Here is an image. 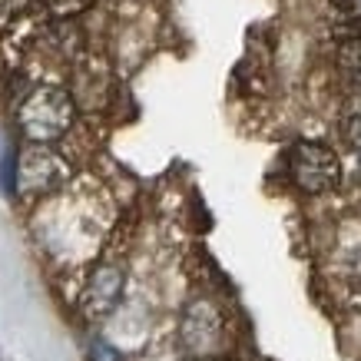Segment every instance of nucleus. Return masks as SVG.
<instances>
[{
	"mask_svg": "<svg viewBox=\"0 0 361 361\" xmlns=\"http://www.w3.org/2000/svg\"><path fill=\"white\" fill-rule=\"evenodd\" d=\"M17 133L23 142H37V146H54L56 140H63L66 133L77 123V99L73 93L54 83H40L33 87L27 97L17 103Z\"/></svg>",
	"mask_w": 361,
	"mask_h": 361,
	"instance_id": "f257e3e1",
	"label": "nucleus"
},
{
	"mask_svg": "<svg viewBox=\"0 0 361 361\" xmlns=\"http://www.w3.org/2000/svg\"><path fill=\"white\" fill-rule=\"evenodd\" d=\"M288 179L305 196H325L341 186V159L329 142L322 140H298L285 156Z\"/></svg>",
	"mask_w": 361,
	"mask_h": 361,
	"instance_id": "f03ea898",
	"label": "nucleus"
},
{
	"mask_svg": "<svg viewBox=\"0 0 361 361\" xmlns=\"http://www.w3.org/2000/svg\"><path fill=\"white\" fill-rule=\"evenodd\" d=\"M70 179H73V166L63 153H56L54 146L27 142L23 149H17V196H54L56 189H63Z\"/></svg>",
	"mask_w": 361,
	"mask_h": 361,
	"instance_id": "7ed1b4c3",
	"label": "nucleus"
},
{
	"mask_svg": "<svg viewBox=\"0 0 361 361\" xmlns=\"http://www.w3.org/2000/svg\"><path fill=\"white\" fill-rule=\"evenodd\" d=\"M226 341V315L222 308L206 295L189 298L183 315H179V345L192 355V358H206L216 355Z\"/></svg>",
	"mask_w": 361,
	"mask_h": 361,
	"instance_id": "20e7f679",
	"label": "nucleus"
},
{
	"mask_svg": "<svg viewBox=\"0 0 361 361\" xmlns=\"http://www.w3.org/2000/svg\"><path fill=\"white\" fill-rule=\"evenodd\" d=\"M123 292H126V269L120 262H97L80 292V312L90 322H103L120 308Z\"/></svg>",
	"mask_w": 361,
	"mask_h": 361,
	"instance_id": "39448f33",
	"label": "nucleus"
},
{
	"mask_svg": "<svg viewBox=\"0 0 361 361\" xmlns=\"http://www.w3.org/2000/svg\"><path fill=\"white\" fill-rule=\"evenodd\" d=\"M338 66L355 83V90H361V20H348L338 27Z\"/></svg>",
	"mask_w": 361,
	"mask_h": 361,
	"instance_id": "423d86ee",
	"label": "nucleus"
},
{
	"mask_svg": "<svg viewBox=\"0 0 361 361\" xmlns=\"http://www.w3.org/2000/svg\"><path fill=\"white\" fill-rule=\"evenodd\" d=\"M341 136L351 149H361V90H355L341 110Z\"/></svg>",
	"mask_w": 361,
	"mask_h": 361,
	"instance_id": "0eeeda50",
	"label": "nucleus"
},
{
	"mask_svg": "<svg viewBox=\"0 0 361 361\" xmlns=\"http://www.w3.org/2000/svg\"><path fill=\"white\" fill-rule=\"evenodd\" d=\"M40 4H44V11L50 13V17H56V20H73V17H80L83 11L93 7V0H40Z\"/></svg>",
	"mask_w": 361,
	"mask_h": 361,
	"instance_id": "6e6552de",
	"label": "nucleus"
},
{
	"mask_svg": "<svg viewBox=\"0 0 361 361\" xmlns=\"http://www.w3.org/2000/svg\"><path fill=\"white\" fill-rule=\"evenodd\" d=\"M0 192L7 199L17 196V149H7L0 159Z\"/></svg>",
	"mask_w": 361,
	"mask_h": 361,
	"instance_id": "1a4fd4ad",
	"label": "nucleus"
},
{
	"mask_svg": "<svg viewBox=\"0 0 361 361\" xmlns=\"http://www.w3.org/2000/svg\"><path fill=\"white\" fill-rule=\"evenodd\" d=\"M90 361H126L120 355V351L113 348L110 341H93V345H90Z\"/></svg>",
	"mask_w": 361,
	"mask_h": 361,
	"instance_id": "9d476101",
	"label": "nucleus"
},
{
	"mask_svg": "<svg viewBox=\"0 0 361 361\" xmlns=\"http://www.w3.org/2000/svg\"><path fill=\"white\" fill-rule=\"evenodd\" d=\"M30 0H0V23H11L13 17H20L27 11Z\"/></svg>",
	"mask_w": 361,
	"mask_h": 361,
	"instance_id": "9b49d317",
	"label": "nucleus"
},
{
	"mask_svg": "<svg viewBox=\"0 0 361 361\" xmlns=\"http://www.w3.org/2000/svg\"><path fill=\"white\" fill-rule=\"evenodd\" d=\"M331 7L341 13V17H348V20H355L361 11V0H331Z\"/></svg>",
	"mask_w": 361,
	"mask_h": 361,
	"instance_id": "f8f14e48",
	"label": "nucleus"
},
{
	"mask_svg": "<svg viewBox=\"0 0 361 361\" xmlns=\"http://www.w3.org/2000/svg\"><path fill=\"white\" fill-rule=\"evenodd\" d=\"M351 269H355V279L361 282V249L355 252V259H351Z\"/></svg>",
	"mask_w": 361,
	"mask_h": 361,
	"instance_id": "ddd939ff",
	"label": "nucleus"
},
{
	"mask_svg": "<svg viewBox=\"0 0 361 361\" xmlns=\"http://www.w3.org/2000/svg\"><path fill=\"white\" fill-rule=\"evenodd\" d=\"M183 361H196V358H183Z\"/></svg>",
	"mask_w": 361,
	"mask_h": 361,
	"instance_id": "4468645a",
	"label": "nucleus"
},
{
	"mask_svg": "<svg viewBox=\"0 0 361 361\" xmlns=\"http://www.w3.org/2000/svg\"><path fill=\"white\" fill-rule=\"evenodd\" d=\"M222 361H229V358H222Z\"/></svg>",
	"mask_w": 361,
	"mask_h": 361,
	"instance_id": "2eb2a0df",
	"label": "nucleus"
},
{
	"mask_svg": "<svg viewBox=\"0 0 361 361\" xmlns=\"http://www.w3.org/2000/svg\"><path fill=\"white\" fill-rule=\"evenodd\" d=\"M358 156H361V149H358Z\"/></svg>",
	"mask_w": 361,
	"mask_h": 361,
	"instance_id": "dca6fc26",
	"label": "nucleus"
}]
</instances>
